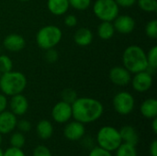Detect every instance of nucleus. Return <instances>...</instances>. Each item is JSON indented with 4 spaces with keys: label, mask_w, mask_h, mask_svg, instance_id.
I'll use <instances>...</instances> for the list:
<instances>
[{
    "label": "nucleus",
    "mask_w": 157,
    "mask_h": 156,
    "mask_svg": "<svg viewBox=\"0 0 157 156\" xmlns=\"http://www.w3.org/2000/svg\"><path fill=\"white\" fill-rule=\"evenodd\" d=\"M103 112L102 103L92 97H77L72 104L73 118L83 124L97 121L101 118Z\"/></svg>",
    "instance_id": "f257e3e1"
},
{
    "label": "nucleus",
    "mask_w": 157,
    "mask_h": 156,
    "mask_svg": "<svg viewBox=\"0 0 157 156\" xmlns=\"http://www.w3.org/2000/svg\"><path fill=\"white\" fill-rule=\"evenodd\" d=\"M122 62L123 66L131 74L145 71L148 67L146 52L138 45H131L125 49L122 55Z\"/></svg>",
    "instance_id": "f03ea898"
},
{
    "label": "nucleus",
    "mask_w": 157,
    "mask_h": 156,
    "mask_svg": "<svg viewBox=\"0 0 157 156\" xmlns=\"http://www.w3.org/2000/svg\"><path fill=\"white\" fill-rule=\"evenodd\" d=\"M27 84V78L21 72L9 71L2 74L0 77V90L2 94L8 97L21 94L25 90Z\"/></svg>",
    "instance_id": "7ed1b4c3"
},
{
    "label": "nucleus",
    "mask_w": 157,
    "mask_h": 156,
    "mask_svg": "<svg viewBox=\"0 0 157 156\" xmlns=\"http://www.w3.org/2000/svg\"><path fill=\"white\" fill-rule=\"evenodd\" d=\"M97 143L99 147L112 153L122 143L120 131L112 126H104L97 133Z\"/></svg>",
    "instance_id": "20e7f679"
},
{
    "label": "nucleus",
    "mask_w": 157,
    "mask_h": 156,
    "mask_svg": "<svg viewBox=\"0 0 157 156\" xmlns=\"http://www.w3.org/2000/svg\"><path fill=\"white\" fill-rule=\"evenodd\" d=\"M63 32L61 29L54 25L42 27L36 34V42L43 50L54 48L62 40Z\"/></svg>",
    "instance_id": "39448f33"
},
{
    "label": "nucleus",
    "mask_w": 157,
    "mask_h": 156,
    "mask_svg": "<svg viewBox=\"0 0 157 156\" xmlns=\"http://www.w3.org/2000/svg\"><path fill=\"white\" fill-rule=\"evenodd\" d=\"M94 14L101 21L112 22L120 12V6L115 0H97L93 5Z\"/></svg>",
    "instance_id": "423d86ee"
},
{
    "label": "nucleus",
    "mask_w": 157,
    "mask_h": 156,
    "mask_svg": "<svg viewBox=\"0 0 157 156\" xmlns=\"http://www.w3.org/2000/svg\"><path fill=\"white\" fill-rule=\"evenodd\" d=\"M135 106V100L133 96L127 92L121 91L115 95L113 98V108L115 111L121 115H129L132 112Z\"/></svg>",
    "instance_id": "0eeeda50"
},
{
    "label": "nucleus",
    "mask_w": 157,
    "mask_h": 156,
    "mask_svg": "<svg viewBox=\"0 0 157 156\" xmlns=\"http://www.w3.org/2000/svg\"><path fill=\"white\" fill-rule=\"evenodd\" d=\"M52 118L59 124L67 123L72 118V105L64 101H59L52 109Z\"/></svg>",
    "instance_id": "6e6552de"
},
{
    "label": "nucleus",
    "mask_w": 157,
    "mask_h": 156,
    "mask_svg": "<svg viewBox=\"0 0 157 156\" xmlns=\"http://www.w3.org/2000/svg\"><path fill=\"white\" fill-rule=\"evenodd\" d=\"M132 88L139 92V93H144L147 92L153 86L154 78L151 74H149L147 71H142L139 73L134 74V76L131 80Z\"/></svg>",
    "instance_id": "1a4fd4ad"
},
{
    "label": "nucleus",
    "mask_w": 157,
    "mask_h": 156,
    "mask_svg": "<svg viewBox=\"0 0 157 156\" xmlns=\"http://www.w3.org/2000/svg\"><path fill=\"white\" fill-rule=\"evenodd\" d=\"M64 137L71 142H77L82 140L86 135V128L85 124L74 120L68 122L63 129Z\"/></svg>",
    "instance_id": "9d476101"
},
{
    "label": "nucleus",
    "mask_w": 157,
    "mask_h": 156,
    "mask_svg": "<svg viewBox=\"0 0 157 156\" xmlns=\"http://www.w3.org/2000/svg\"><path fill=\"white\" fill-rule=\"evenodd\" d=\"M109 76V80L114 85L119 86H128L132 80L131 73L124 66H115L111 68Z\"/></svg>",
    "instance_id": "9b49d317"
},
{
    "label": "nucleus",
    "mask_w": 157,
    "mask_h": 156,
    "mask_svg": "<svg viewBox=\"0 0 157 156\" xmlns=\"http://www.w3.org/2000/svg\"><path fill=\"white\" fill-rule=\"evenodd\" d=\"M113 26L115 31H118L121 34H130L132 33L136 26V22L133 17L128 15H119L114 20Z\"/></svg>",
    "instance_id": "f8f14e48"
},
{
    "label": "nucleus",
    "mask_w": 157,
    "mask_h": 156,
    "mask_svg": "<svg viewBox=\"0 0 157 156\" xmlns=\"http://www.w3.org/2000/svg\"><path fill=\"white\" fill-rule=\"evenodd\" d=\"M17 116L10 110H4L0 113V133L2 135L12 132L17 128Z\"/></svg>",
    "instance_id": "ddd939ff"
},
{
    "label": "nucleus",
    "mask_w": 157,
    "mask_h": 156,
    "mask_svg": "<svg viewBox=\"0 0 157 156\" xmlns=\"http://www.w3.org/2000/svg\"><path fill=\"white\" fill-rule=\"evenodd\" d=\"M10 111L16 116H23L29 109V101L22 94L12 96L9 101Z\"/></svg>",
    "instance_id": "4468645a"
},
{
    "label": "nucleus",
    "mask_w": 157,
    "mask_h": 156,
    "mask_svg": "<svg viewBox=\"0 0 157 156\" xmlns=\"http://www.w3.org/2000/svg\"><path fill=\"white\" fill-rule=\"evenodd\" d=\"M4 47L12 52H17L22 51L26 46V41L23 36L16 33H12L7 35L3 41Z\"/></svg>",
    "instance_id": "2eb2a0df"
},
{
    "label": "nucleus",
    "mask_w": 157,
    "mask_h": 156,
    "mask_svg": "<svg viewBox=\"0 0 157 156\" xmlns=\"http://www.w3.org/2000/svg\"><path fill=\"white\" fill-rule=\"evenodd\" d=\"M121 137L122 140V143L136 146L139 143V134L136 131V129L132 126L126 125L123 126L120 130Z\"/></svg>",
    "instance_id": "dca6fc26"
},
{
    "label": "nucleus",
    "mask_w": 157,
    "mask_h": 156,
    "mask_svg": "<svg viewBox=\"0 0 157 156\" xmlns=\"http://www.w3.org/2000/svg\"><path fill=\"white\" fill-rule=\"evenodd\" d=\"M74 40L78 46L86 47L93 41V33L88 28H80L75 31Z\"/></svg>",
    "instance_id": "f3484780"
},
{
    "label": "nucleus",
    "mask_w": 157,
    "mask_h": 156,
    "mask_svg": "<svg viewBox=\"0 0 157 156\" xmlns=\"http://www.w3.org/2000/svg\"><path fill=\"white\" fill-rule=\"evenodd\" d=\"M141 114L149 120H153L157 117V100L155 98L145 99L140 107Z\"/></svg>",
    "instance_id": "a211bd4d"
},
{
    "label": "nucleus",
    "mask_w": 157,
    "mask_h": 156,
    "mask_svg": "<svg viewBox=\"0 0 157 156\" xmlns=\"http://www.w3.org/2000/svg\"><path fill=\"white\" fill-rule=\"evenodd\" d=\"M47 6L54 16H62L68 11L70 5L68 0H48Z\"/></svg>",
    "instance_id": "6ab92c4d"
},
{
    "label": "nucleus",
    "mask_w": 157,
    "mask_h": 156,
    "mask_svg": "<svg viewBox=\"0 0 157 156\" xmlns=\"http://www.w3.org/2000/svg\"><path fill=\"white\" fill-rule=\"evenodd\" d=\"M36 133L41 140H49L53 134V126L50 120H41L36 126Z\"/></svg>",
    "instance_id": "aec40b11"
},
{
    "label": "nucleus",
    "mask_w": 157,
    "mask_h": 156,
    "mask_svg": "<svg viewBox=\"0 0 157 156\" xmlns=\"http://www.w3.org/2000/svg\"><path fill=\"white\" fill-rule=\"evenodd\" d=\"M115 34L113 23L110 21H102L98 27V35L101 40H110Z\"/></svg>",
    "instance_id": "412c9836"
},
{
    "label": "nucleus",
    "mask_w": 157,
    "mask_h": 156,
    "mask_svg": "<svg viewBox=\"0 0 157 156\" xmlns=\"http://www.w3.org/2000/svg\"><path fill=\"white\" fill-rule=\"evenodd\" d=\"M116 156H138L136 146L122 143L115 151Z\"/></svg>",
    "instance_id": "4be33fe9"
},
{
    "label": "nucleus",
    "mask_w": 157,
    "mask_h": 156,
    "mask_svg": "<svg viewBox=\"0 0 157 156\" xmlns=\"http://www.w3.org/2000/svg\"><path fill=\"white\" fill-rule=\"evenodd\" d=\"M9 143H10V145H11L12 147H16V148H20V149H22L23 146H24L25 143H26L25 135H24L22 132H20V131H16V132H14V133L10 136Z\"/></svg>",
    "instance_id": "5701e85b"
},
{
    "label": "nucleus",
    "mask_w": 157,
    "mask_h": 156,
    "mask_svg": "<svg viewBox=\"0 0 157 156\" xmlns=\"http://www.w3.org/2000/svg\"><path fill=\"white\" fill-rule=\"evenodd\" d=\"M139 7L145 12H155L157 10L156 0H137Z\"/></svg>",
    "instance_id": "b1692460"
},
{
    "label": "nucleus",
    "mask_w": 157,
    "mask_h": 156,
    "mask_svg": "<svg viewBox=\"0 0 157 156\" xmlns=\"http://www.w3.org/2000/svg\"><path fill=\"white\" fill-rule=\"evenodd\" d=\"M61 98L62 101L72 105L77 98V93L72 88H65L61 93Z\"/></svg>",
    "instance_id": "393cba45"
},
{
    "label": "nucleus",
    "mask_w": 157,
    "mask_h": 156,
    "mask_svg": "<svg viewBox=\"0 0 157 156\" xmlns=\"http://www.w3.org/2000/svg\"><path fill=\"white\" fill-rule=\"evenodd\" d=\"M13 69V62L7 55H0V73L5 74Z\"/></svg>",
    "instance_id": "a878e982"
},
{
    "label": "nucleus",
    "mask_w": 157,
    "mask_h": 156,
    "mask_svg": "<svg viewBox=\"0 0 157 156\" xmlns=\"http://www.w3.org/2000/svg\"><path fill=\"white\" fill-rule=\"evenodd\" d=\"M68 1H69V5L72 7L79 11L86 10L91 5V0H68Z\"/></svg>",
    "instance_id": "bb28decb"
},
{
    "label": "nucleus",
    "mask_w": 157,
    "mask_h": 156,
    "mask_svg": "<svg viewBox=\"0 0 157 156\" xmlns=\"http://www.w3.org/2000/svg\"><path fill=\"white\" fill-rule=\"evenodd\" d=\"M146 58H147V63L148 66L152 67L154 69L157 68V47L154 46L149 50V51L146 53Z\"/></svg>",
    "instance_id": "cd10ccee"
},
{
    "label": "nucleus",
    "mask_w": 157,
    "mask_h": 156,
    "mask_svg": "<svg viewBox=\"0 0 157 156\" xmlns=\"http://www.w3.org/2000/svg\"><path fill=\"white\" fill-rule=\"evenodd\" d=\"M145 34L148 38L156 39L157 38V20L153 19L149 21L145 26Z\"/></svg>",
    "instance_id": "c85d7f7f"
},
{
    "label": "nucleus",
    "mask_w": 157,
    "mask_h": 156,
    "mask_svg": "<svg viewBox=\"0 0 157 156\" xmlns=\"http://www.w3.org/2000/svg\"><path fill=\"white\" fill-rule=\"evenodd\" d=\"M45 60L50 63H54L58 61L59 59V54H58V51L54 49V48H52V49H48L46 50V52H45Z\"/></svg>",
    "instance_id": "c756f323"
},
{
    "label": "nucleus",
    "mask_w": 157,
    "mask_h": 156,
    "mask_svg": "<svg viewBox=\"0 0 157 156\" xmlns=\"http://www.w3.org/2000/svg\"><path fill=\"white\" fill-rule=\"evenodd\" d=\"M32 156H52L50 149L44 145H38L34 150Z\"/></svg>",
    "instance_id": "7c9ffc66"
},
{
    "label": "nucleus",
    "mask_w": 157,
    "mask_h": 156,
    "mask_svg": "<svg viewBox=\"0 0 157 156\" xmlns=\"http://www.w3.org/2000/svg\"><path fill=\"white\" fill-rule=\"evenodd\" d=\"M17 127L18 131L22 133H27L31 130V123L28 120H20L17 123Z\"/></svg>",
    "instance_id": "2f4dec72"
},
{
    "label": "nucleus",
    "mask_w": 157,
    "mask_h": 156,
    "mask_svg": "<svg viewBox=\"0 0 157 156\" xmlns=\"http://www.w3.org/2000/svg\"><path fill=\"white\" fill-rule=\"evenodd\" d=\"M87 156H112V154L99 146H97L90 150Z\"/></svg>",
    "instance_id": "473e14b6"
},
{
    "label": "nucleus",
    "mask_w": 157,
    "mask_h": 156,
    "mask_svg": "<svg viewBox=\"0 0 157 156\" xmlns=\"http://www.w3.org/2000/svg\"><path fill=\"white\" fill-rule=\"evenodd\" d=\"M3 156H26V154L22 151V149L10 146L6 151H4V155Z\"/></svg>",
    "instance_id": "72a5a7b5"
},
{
    "label": "nucleus",
    "mask_w": 157,
    "mask_h": 156,
    "mask_svg": "<svg viewBox=\"0 0 157 156\" xmlns=\"http://www.w3.org/2000/svg\"><path fill=\"white\" fill-rule=\"evenodd\" d=\"M64 24H65V26H67L69 28H73V27L76 26V24H77V17L73 14L67 15L64 18Z\"/></svg>",
    "instance_id": "f704fd0d"
},
{
    "label": "nucleus",
    "mask_w": 157,
    "mask_h": 156,
    "mask_svg": "<svg viewBox=\"0 0 157 156\" xmlns=\"http://www.w3.org/2000/svg\"><path fill=\"white\" fill-rule=\"evenodd\" d=\"M115 2L118 4L119 6L130 7V6H132L137 2V0H115Z\"/></svg>",
    "instance_id": "c9c22d12"
},
{
    "label": "nucleus",
    "mask_w": 157,
    "mask_h": 156,
    "mask_svg": "<svg viewBox=\"0 0 157 156\" xmlns=\"http://www.w3.org/2000/svg\"><path fill=\"white\" fill-rule=\"evenodd\" d=\"M7 106V99L4 94H0V113L6 110Z\"/></svg>",
    "instance_id": "e433bc0d"
},
{
    "label": "nucleus",
    "mask_w": 157,
    "mask_h": 156,
    "mask_svg": "<svg viewBox=\"0 0 157 156\" xmlns=\"http://www.w3.org/2000/svg\"><path fill=\"white\" fill-rule=\"evenodd\" d=\"M149 152H150V155L151 156H157V141L155 140L153 141V143L150 145L149 148Z\"/></svg>",
    "instance_id": "4c0bfd02"
},
{
    "label": "nucleus",
    "mask_w": 157,
    "mask_h": 156,
    "mask_svg": "<svg viewBox=\"0 0 157 156\" xmlns=\"http://www.w3.org/2000/svg\"><path fill=\"white\" fill-rule=\"evenodd\" d=\"M152 130L154 131L155 134H157V118L153 119V121H152Z\"/></svg>",
    "instance_id": "58836bf2"
},
{
    "label": "nucleus",
    "mask_w": 157,
    "mask_h": 156,
    "mask_svg": "<svg viewBox=\"0 0 157 156\" xmlns=\"http://www.w3.org/2000/svg\"><path fill=\"white\" fill-rule=\"evenodd\" d=\"M4 155V151L0 148V156H3Z\"/></svg>",
    "instance_id": "ea45409f"
},
{
    "label": "nucleus",
    "mask_w": 157,
    "mask_h": 156,
    "mask_svg": "<svg viewBox=\"0 0 157 156\" xmlns=\"http://www.w3.org/2000/svg\"><path fill=\"white\" fill-rule=\"evenodd\" d=\"M2 141H3V137H2V134L0 133V145H1V143H2Z\"/></svg>",
    "instance_id": "a19ab883"
},
{
    "label": "nucleus",
    "mask_w": 157,
    "mask_h": 156,
    "mask_svg": "<svg viewBox=\"0 0 157 156\" xmlns=\"http://www.w3.org/2000/svg\"><path fill=\"white\" fill-rule=\"evenodd\" d=\"M19 1H22V2H28V1H30V0H19Z\"/></svg>",
    "instance_id": "79ce46f5"
},
{
    "label": "nucleus",
    "mask_w": 157,
    "mask_h": 156,
    "mask_svg": "<svg viewBox=\"0 0 157 156\" xmlns=\"http://www.w3.org/2000/svg\"><path fill=\"white\" fill-rule=\"evenodd\" d=\"M1 74H1V73H0V77H1Z\"/></svg>",
    "instance_id": "37998d69"
}]
</instances>
